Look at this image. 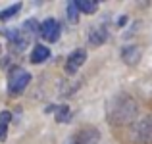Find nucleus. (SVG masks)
<instances>
[{
	"label": "nucleus",
	"instance_id": "1",
	"mask_svg": "<svg viewBox=\"0 0 152 144\" xmlns=\"http://www.w3.org/2000/svg\"><path fill=\"white\" fill-rule=\"evenodd\" d=\"M137 102L129 94H118L108 102V119L114 125H125L137 117Z\"/></svg>",
	"mask_w": 152,
	"mask_h": 144
},
{
	"label": "nucleus",
	"instance_id": "2",
	"mask_svg": "<svg viewBox=\"0 0 152 144\" xmlns=\"http://www.w3.org/2000/svg\"><path fill=\"white\" fill-rule=\"evenodd\" d=\"M31 81V73L25 71L23 67H14L8 75V92L10 94H21L25 87Z\"/></svg>",
	"mask_w": 152,
	"mask_h": 144
},
{
	"label": "nucleus",
	"instance_id": "3",
	"mask_svg": "<svg viewBox=\"0 0 152 144\" xmlns=\"http://www.w3.org/2000/svg\"><path fill=\"white\" fill-rule=\"evenodd\" d=\"M131 138L135 142H152V117H145L133 123L131 127Z\"/></svg>",
	"mask_w": 152,
	"mask_h": 144
},
{
	"label": "nucleus",
	"instance_id": "4",
	"mask_svg": "<svg viewBox=\"0 0 152 144\" xmlns=\"http://www.w3.org/2000/svg\"><path fill=\"white\" fill-rule=\"evenodd\" d=\"M60 33H62V27H60V23L56 21L54 17H48V19H45V21L41 23V33L39 35H41L45 41H48V42L58 41Z\"/></svg>",
	"mask_w": 152,
	"mask_h": 144
},
{
	"label": "nucleus",
	"instance_id": "5",
	"mask_svg": "<svg viewBox=\"0 0 152 144\" xmlns=\"http://www.w3.org/2000/svg\"><path fill=\"white\" fill-rule=\"evenodd\" d=\"M85 60H87V52L83 50V48L73 50L69 56H67V60H66V69H67V73H75V71H79V67L85 63Z\"/></svg>",
	"mask_w": 152,
	"mask_h": 144
},
{
	"label": "nucleus",
	"instance_id": "6",
	"mask_svg": "<svg viewBox=\"0 0 152 144\" xmlns=\"http://www.w3.org/2000/svg\"><path fill=\"white\" fill-rule=\"evenodd\" d=\"M4 35H6V39L10 41V44H12L14 50H19V52H21L23 48L29 44V37H23V31L8 29V31H4Z\"/></svg>",
	"mask_w": 152,
	"mask_h": 144
},
{
	"label": "nucleus",
	"instance_id": "7",
	"mask_svg": "<svg viewBox=\"0 0 152 144\" xmlns=\"http://www.w3.org/2000/svg\"><path fill=\"white\" fill-rule=\"evenodd\" d=\"M142 58V50L135 44H129V46H123L121 50V60L127 63V65H137Z\"/></svg>",
	"mask_w": 152,
	"mask_h": 144
},
{
	"label": "nucleus",
	"instance_id": "8",
	"mask_svg": "<svg viewBox=\"0 0 152 144\" xmlns=\"http://www.w3.org/2000/svg\"><path fill=\"white\" fill-rule=\"evenodd\" d=\"M98 138H100L98 129L87 127V129H81L77 133V137H75V144H96Z\"/></svg>",
	"mask_w": 152,
	"mask_h": 144
},
{
	"label": "nucleus",
	"instance_id": "9",
	"mask_svg": "<svg viewBox=\"0 0 152 144\" xmlns=\"http://www.w3.org/2000/svg\"><path fill=\"white\" fill-rule=\"evenodd\" d=\"M108 41V31L104 27H94L91 29V35H89V42L93 46H100Z\"/></svg>",
	"mask_w": 152,
	"mask_h": 144
},
{
	"label": "nucleus",
	"instance_id": "10",
	"mask_svg": "<svg viewBox=\"0 0 152 144\" xmlns=\"http://www.w3.org/2000/svg\"><path fill=\"white\" fill-rule=\"evenodd\" d=\"M50 56V48L45 46V44H37L33 48V52H31V62L33 63H42L45 60H48Z\"/></svg>",
	"mask_w": 152,
	"mask_h": 144
},
{
	"label": "nucleus",
	"instance_id": "11",
	"mask_svg": "<svg viewBox=\"0 0 152 144\" xmlns=\"http://www.w3.org/2000/svg\"><path fill=\"white\" fill-rule=\"evenodd\" d=\"M10 123H12V113H10L8 110L0 111V142L6 140V137H8V127H10Z\"/></svg>",
	"mask_w": 152,
	"mask_h": 144
},
{
	"label": "nucleus",
	"instance_id": "12",
	"mask_svg": "<svg viewBox=\"0 0 152 144\" xmlns=\"http://www.w3.org/2000/svg\"><path fill=\"white\" fill-rule=\"evenodd\" d=\"M75 6H77L79 12L83 14H94L98 10V4L94 0H75Z\"/></svg>",
	"mask_w": 152,
	"mask_h": 144
},
{
	"label": "nucleus",
	"instance_id": "13",
	"mask_svg": "<svg viewBox=\"0 0 152 144\" xmlns=\"http://www.w3.org/2000/svg\"><path fill=\"white\" fill-rule=\"evenodd\" d=\"M21 10V4H12L10 8H6V10H2L0 12V19H2V21H6V19H10V17H14L15 14H18V12Z\"/></svg>",
	"mask_w": 152,
	"mask_h": 144
},
{
	"label": "nucleus",
	"instance_id": "14",
	"mask_svg": "<svg viewBox=\"0 0 152 144\" xmlns=\"http://www.w3.org/2000/svg\"><path fill=\"white\" fill-rule=\"evenodd\" d=\"M67 21L69 23H77L79 21V10H77V6H75V2L67 4Z\"/></svg>",
	"mask_w": 152,
	"mask_h": 144
},
{
	"label": "nucleus",
	"instance_id": "15",
	"mask_svg": "<svg viewBox=\"0 0 152 144\" xmlns=\"http://www.w3.org/2000/svg\"><path fill=\"white\" fill-rule=\"evenodd\" d=\"M23 29H27L25 31L27 35H37V33H41V25H39L35 19H27V21L23 23Z\"/></svg>",
	"mask_w": 152,
	"mask_h": 144
},
{
	"label": "nucleus",
	"instance_id": "16",
	"mask_svg": "<svg viewBox=\"0 0 152 144\" xmlns=\"http://www.w3.org/2000/svg\"><path fill=\"white\" fill-rule=\"evenodd\" d=\"M69 115V110H67V106H60V110H58V115H56V119H58L60 123L64 121V119Z\"/></svg>",
	"mask_w": 152,
	"mask_h": 144
}]
</instances>
